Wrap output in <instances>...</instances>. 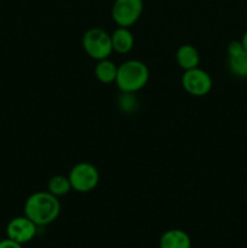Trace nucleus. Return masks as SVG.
I'll use <instances>...</instances> for the list:
<instances>
[{
    "label": "nucleus",
    "mask_w": 247,
    "mask_h": 248,
    "mask_svg": "<svg viewBox=\"0 0 247 248\" xmlns=\"http://www.w3.org/2000/svg\"><path fill=\"white\" fill-rule=\"evenodd\" d=\"M24 216L38 227H45L55 222L61 213V202L50 191H35L24 203Z\"/></svg>",
    "instance_id": "f257e3e1"
},
{
    "label": "nucleus",
    "mask_w": 247,
    "mask_h": 248,
    "mask_svg": "<svg viewBox=\"0 0 247 248\" xmlns=\"http://www.w3.org/2000/svg\"><path fill=\"white\" fill-rule=\"evenodd\" d=\"M149 81V69L139 60H127L118 65L115 84L121 92L136 93Z\"/></svg>",
    "instance_id": "f03ea898"
},
{
    "label": "nucleus",
    "mask_w": 247,
    "mask_h": 248,
    "mask_svg": "<svg viewBox=\"0 0 247 248\" xmlns=\"http://www.w3.org/2000/svg\"><path fill=\"white\" fill-rule=\"evenodd\" d=\"M82 48L92 60L109 58L113 52L110 34L102 28H90L82 35Z\"/></svg>",
    "instance_id": "7ed1b4c3"
},
{
    "label": "nucleus",
    "mask_w": 247,
    "mask_h": 248,
    "mask_svg": "<svg viewBox=\"0 0 247 248\" xmlns=\"http://www.w3.org/2000/svg\"><path fill=\"white\" fill-rule=\"evenodd\" d=\"M68 178L75 191L85 194L97 188L99 183V172L91 162H77L72 167Z\"/></svg>",
    "instance_id": "20e7f679"
},
{
    "label": "nucleus",
    "mask_w": 247,
    "mask_h": 248,
    "mask_svg": "<svg viewBox=\"0 0 247 248\" xmlns=\"http://www.w3.org/2000/svg\"><path fill=\"white\" fill-rule=\"evenodd\" d=\"M144 10L143 0H115L111 7V18L118 27L130 28L137 23Z\"/></svg>",
    "instance_id": "39448f33"
},
{
    "label": "nucleus",
    "mask_w": 247,
    "mask_h": 248,
    "mask_svg": "<svg viewBox=\"0 0 247 248\" xmlns=\"http://www.w3.org/2000/svg\"><path fill=\"white\" fill-rule=\"evenodd\" d=\"M182 86L194 97H203L212 90L213 81L211 75L200 67L184 70L182 75Z\"/></svg>",
    "instance_id": "423d86ee"
},
{
    "label": "nucleus",
    "mask_w": 247,
    "mask_h": 248,
    "mask_svg": "<svg viewBox=\"0 0 247 248\" xmlns=\"http://www.w3.org/2000/svg\"><path fill=\"white\" fill-rule=\"evenodd\" d=\"M36 230L38 225L31 222L27 216L12 218L6 225L7 237L21 245L31 241L35 237Z\"/></svg>",
    "instance_id": "0eeeda50"
},
{
    "label": "nucleus",
    "mask_w": 247,
    "mask_h": 248,
    "mask_svg": "<svg viewBox=\"0 0 247 248\" xmlns=\"http://www.w3.org/2000/svg\"><path fill=\"white\" fill-rule=\"evenodd\" d=\"M110 39L113 51L120 55H126L135 46V36L130 28H126V27H118L110 34Z\"/></svg>",
    "instance_id": "6e6552de"
},
{
    "label": "nucleus",
    "mask_w": 247,
    "mask_h": 248,
    "mask_svg": "<svg viewBox=\"0 0 247 248\" xmlns=\"http://www.w3.org/2000/svg\"><path fill=\"white\" fill-rule=\"evenodd\" d=\"M160 248H191V239L181 229H170L161 235Z\"/></svg>",
    "instance_id": "1a4fd4ad"
},
{
    "label": "nucleus",
    "mask_w": 247,
    "mask_h": 248,
    "mask_svg": "<svg viewBox=\"0 0 247 248\" xmlns=\"http://www.w3.org/2000/svg\"><path fill=\"white\" fill-rule=\"evenodd\" d=\"M176 61L177 64L181 69L189 70L193 68L199 67L200 64V53L195 46L190 44L179 46L176 52Z\"/></svg>",
    "instance_id": "9d476101"
},
{
    "label": "nucleus",
    "mask_w": 247,
    "mask_h": 248,
    "mask_svg": "<svg viewBox=\"0 0 247 248\" xmlns=\"http://www.w3.org/2000/svg\"><path fill=\"white\" fill-rule=\"evenodd\" d=\"M116 74H118V65L109 58L97 61L94 67V75L97 80L102 84H111L115 82Z\"/></svg>",
    "instance_id": "9b49d317"
},
{
    "label": "nucleus",
    "mask_w": 247,
    "mask_h": 248,
    "mask_svg": "<svg viewBox=\"0 0 247 248\" xmlns=\"http://www.w3.org/2000/svg\"><path fill=\"white\" fill-rule=\"evenodd\" d=\"M72 184H70L68 176H63V174H56V176L51 177L48 179L47 183V191H50L52 195L57 196H64L69 194L72 190Z\"/></svg>",
    "instance_id": "f8f14e48"
},
{
    "label": "nucleus",
    "mask_w": 247,
    "mask_h": 248,
    "mask_svg": "<svg viewBox=\"0 0 247 248\" xmlns=\"http://www.w3.org/2000/svg\"><path fill=\"white\" fill-rule=\"evenodd\" d=\"M228 65L232 75L245 79L247 78V51H241L234 56H228Z\"/></svg>",
    "instance_id": "ddd939ff"
},
{
    "label": "nucleus",
    "mask_w": 247,
    "mask_h": 248,
    "mask_svg": "<svg viewBox=\"0 0 247 248\" xmlns=\"http://www.w3.org/2000/svg\"><path fill=\"white\" fill-rule=\"evenodd\" d=\"M137 98L135 93H128V92H121L118 98V107L123 113H132L137 108Z\"/></svg>",
    "instance_id": "4468645a"
},
{
    "label": "nucleus",
    "mask_w": 247,
    "mask_h": 248,
    "mask_svg": "<svg viewBox=\"0 0 247 248\" xmlns=\"http://www.w3.org/2000/svg\"><path fill=\"white\" fill-rule=\"evenodd\" d=\"M244 46H242L241 44V40H232L230 41L229 44H228L227 46V52H228V56H234V55H237V53H240L241 51H244Z\"/></svg>",
    "instance_id": "2eb2a0df"
},
{
    "label": "nucleus",
    "mask_w": 247,
    "mask_h": 248,
    "mask_svg": "<svg viewBox=\"0 0 247 248\" xmlns=\"http://www.w3.org/2000/svg\"><path fill=\"white\" fill-rule=\"evenodd\" d=\"M0 248H23V247H22V245L18 244V242L6 237V239L0 241Z\"/></svg>",
    "instance_id": "dca6fc26"
},
{
    "label": "nucleus",
    "mask_w": 247,
    "mask_h": 248,
    "mask_svg": "<svg viewBox=\"0 0 247 248\" xmlns=\"http://www.w3.org/2000/svg\"><path fill=\"white\" fill-rule=\"evenodd\" d=\"M241 44H242V46H244L245 51H247V31H245V34H244V35H242Z\"/></svg>",
    "instance_id": "f3484780"
}]
</instances>
